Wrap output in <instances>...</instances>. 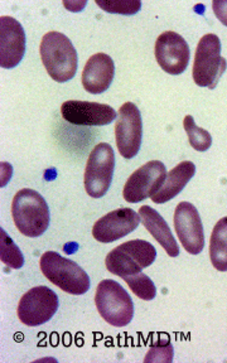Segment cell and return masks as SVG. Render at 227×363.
<instances>
[{
	"label": "cell",
	"mask_w": 227,
	"mask_h": 363,
	"mask_svg": "<svg viewBox=\"0 0 227 363\" xmlns=\"http://www.w3.org/2000/svg\"><path fill=\"white\" fill-rule=\"evenodd\" d=\"M0 257L1 262L11 269H21L24 264L21 250L3 228L0 230Z\"/></svg>",
	"instance_id": "obj_21"
},
{
	"label": "cell",
	"mask_w": 227,
	"mask_h": 363,
	"mask_svg": "<svg viewBox=\"0 0 227 363\" xmlns=\"http://www.w3.org/2000/svg\"><path fill=\"white\" fill-rule=\"evenodd\" d=\"M40 272L52 284L71 295L85 294L90 289V278L82 267L55 251L40 256Z\"/></svg>",
	"instance_id": "obj_3"
},
{
	"label": "cell",
	"mask_w": 227,
	"mask_h": 363,
	"mask_svg": "<svg viewBox=\"0 0 227 363\" xmlns=\"http://www.w3.org/2000/svg\"><path fill=\"white\" fill-rule=\"evenodd\" d=\"M175 228L183 249L199 255L204 247V225L199 211L189 202H181L175 211Z\"/></svg>",
	"instance_id": "obj_11"
},
{
	"label": "cell",
	"mask_w": 227,
	"mask_h": 363,
	"mask_svg": "<svg viewBox=\"0 0 227 363\" xmlns=\"http://www.w3.org/2000/svg\"><path fill=\"white\" fill-rule=\"evenodd\" d=\"M96 4L102 11L124 16L135 14L140 11L142 6L139 0H96Z\"/></svg>",
	"instance_id": "obj_23"
},
{
	"label": "cell",
	"mask_w": 227,
	"mask_h": 363,
	"mask_svg": "<svg viewBox=\"0 0 227 363\" xmlns=\"http://www.w3.org/2000/svg\"><path fill=\"white\" fill-rule=\"evenodd\" d=\"M210 259L216 270L227 272V217H222L211 233Z\"/></svg>",
	"instance_id": "obj_19"
},
{
	"label": "cell",
	"mask_w": 227,
	"mask_h": 363,
	"mask_svg": "<svg viewBox=\"0 0 227 363\" xmlns=\"http://www.w3.org/2000/svg\"><path fill=\"white\" fill-rule=\"evenodd\" d=\"M139 216L144 227L152 233V236L157 240V242H159L170 257H177L179 255V247L176 238L159 212L152 208L150 206H142L139 208Z\"/></svg>",
	"instance_id": "obj_17"
},
{
	"label": "cell",
	"mask_w": 227,
	"mask_h": 363,
	"mask_svg": "<svg viewBox=\"0 0 227 363\" xmlns=\"http://www.w3.org/2000/svg\"><path fill=\"white\" fill-rule=\"evenodd\" d=\"M184 130L187 133L191 147L197 152H206L212 145V136L207 130L197 126L192 115H187L183 120Z\"/></svg>",
	"instance_id": "obj_20"
},
{
	"label": "cell",
	"mask_w": 227,
	"mask_h": 363,
	"mask_svg": "<svg viewBox=\"0 0 227 363\" xmlns=\"http://www.w3.org/2000/svg\"><path fill=\"white\" fill-rule=\"evenodd\" d=\"M26 52V33L17 19L8 16L0 18V66L14 68L22 61Z\"/></svg>",
	"instance_id": "obj_15"
},
{
	"label": "cell",
	"mask_w": 227,
	"mask_h": 363,
	"mask_svg": "<svg viewBox=\"0 0 227 363\" xmlns=\"http://www.w3.org/2000/svg\"><path fill=\"white\" fill-rule=\"evenodd\" d=\"M144 361L145 362H172L173 361V346L170 345V340L158 342L150 347Z\"/></svg>",
	"instance_id": "obj_24"
},
{
	"label": "cell",
	"mask_w": 227,
	"mask_h": 363,
	"mask_svg": "<svg viewBox=\"0 0 227 363\" xmlns=\"http://www.w3.org/2000/svg\"><path fill=\"white\" fill-rule=\"evenodd\" d=\"M115 65L105 53H96L89 58L82 71V86L87 92L99 95L108 90L113 82Z\"/></svg>",
	"instance_id": "obj_16"
},
{
	"label": "cell",
	"mask_w": 227,
	"mask_h": 363,
	"mask_svg": "<svg viewBox=\"0 0 227 363\" xmlns=\"http://www.w3.org/2000/svg\"><path fill=\"white\" fill-rule=\"evenodd\" d=\"M140 222V216L131 208L111 211L95 222L92 236L99 242L110 244L133 233Z\"/></svg>",
	"instance_id": "obj_13"
},
{
	"label": "cell",
	"mask_w": 227,
	"mask_h": 363,
	"mask_svg": "<svg viewBox=\"0 0 227 363\" xmlns=\"http://www.w3.org/2000/svg\"><path fill=\"white\" fill-rule=\"evenodd\" d=\"M40 52L42 63L52 79L63 84L74 79L77 71V52L65 34L55 30L45 33Z\"/></svg>",
	"instance_id": "obj_1"
},
{
	"label": "cell",
	"mask_w": 227,
	"mask_h": 363,
	"mask_svg": "<svg viewBox=\"0 0 227 363\" xmlns=\"http://www.w3.org/2000/svg\"><path fill=\"white\" fill-rule=\"evenodd\" d=\"M58 309V296L47 286H35L23 295L18 304V318L24 325L47 323Z\"/></svg>",
	"instance_id": "obj_8"
},
{
	"label": "cell",
	"mask_w": 227,
	"mask_h": 363,
	"mask_svg": "<svg viewBox=\"0 0 227 363\" xmlns=\"http://www.w3.org/2000/svg\"><path fill=\"white\" fill-rule=\"evenodd\" d=\"M212 9L217 19L227 27V0H214Z\"/></svg>",
	"instance_id": "obj_25"
},
{
	"label": "cell",
	"mask_w": 227,
	"mask_h": 363,
	"mask_svg": "<svg viewBox=\"0 0 227 363\" xmlns=\"http://www.w3.org/2000/svg\"><path fill=\"white\" fill-rule=\"evenodd\" d=\"M126 284L129 285L131 291L142 301H153L157 295V288L154 285L152 279L145 274L139 272L135 275H131L124 278Z\"/></svg>",
	"instance_id": "obj_22"
},
{
	"label": "cell",
	"mask_w": 227,
	"mask_h": 363,
	"mask_svg": "<svg viewBox=\"0 0 227 363\" xmlns=\"http://www.w3.org/2000/svg\"><path fill=\"white\" fill-rule=\"evenodd\" d=\"M63 6L68 8V11H79L86 6V1H63Z\"/></svg>",
	"instance_id": "obj_26"
},
{
	"label": "cell",
	"mask_w": 227,
	"mask_h": 363,
	"mask_svg": "<svg viewBox=\"0 0 227 363\" xmlns=\"http://www.w3.org/2000/svg\"><path fill=\"white\" fill-rule=\"evenodd\" d=\"M226 68L227 61L221 56V40L216 34H206L199 40L194 55V84L214 90Z\"/></svg>",
	"instance_id": "obj_5"
},
{
	"label": "cell",
	"mask_w": 227,
	"mask_h": 363,
	"mask_svg": "<svg viewBox=\"0 0 227 363\" xmlns=\"http://www.w3.org/2000/svg\"><path fill=\"white\" fill-rule=\"evenodd\" d=\"M155 58L160 68L170 74H181L189 62V47L186 40L172 30L160 34L155 40Z\"/></svg>",
	"instance_id": "obj_12"
},
{
	"label": "cell",
	"mask_w": 227,
	"mask_h": 363,
	"mask_svg": "<svg viewBox=\"0 0 227 363\" xmlns=\"http://www.w3.org/2000/svg\"><path fill=\"white\" fill-rule=\"evenodd\" d=\"M143 121L139 108L133 102H125L119 108L115 125L116 145L121 157L131 159L139 153L142 145Z\"/></svg>",
	"instance_id": "obj_10"
},
{
	"label": "cell",
	"mask_w": 227,
	"mask_h": 363,
	"mask_svg": "<svg viewBox=\"0 0 227 363\" xmlns=\"http://www.w3.org/2000/svg\"><path fill=\"white\" fill-rule=\"evenodd\" d=\"M165 165L159 160H150L131 174L125 183L123 197L129 203L142 202L152 197L165 184Z\"/></svg>",
	"instance_id": "obj_9"
},
{
	"label": "cell",
	"mask_w": 227,
	"mask_h": 363,
	"mask_svg": "<svg viewBox=\"0 0 227 363\" xmlns=\"http://www.w3.org/2000/svg\"><path fill=\"white\" fill-rule=\"evenodd\" d=\"M194 173H196V165L193 164L192 162H188V160L182 162L168 172L165 184L158 192L154 193L150 199L154 203L157 204L170 202V199H175L183 191V188L187 186L188 182L192 179Z\"/></svg>",
	"instance_id": "obj_18"
},
{
	"label": "cell",
	"mask_w": 227,
	"mask_h": 363,
	"mask_svg": "<svg viewBox=\"0 0 227 363\" xmlns=\"http://www.w3.org/2000/svg\"><path fill=\"white\" fill-rule=\"evenodd\" d=\"M155 257L157 251L153 245L136 238L111 250L105 259V265L111 274L124 279L150 267Z\"/></svg>",
	"instance_id": "obj_4"
},
{
	"label": "cell",
	"mask_w": 227,
	"mask_h": 363,
	"mask_svg": "<svg viewBox=\"0 0 227 363\" xmlns=\"http://www.w3.org/2000/svg\"><path fill=\"white\" fill-rule=\"evenodd\" d=\"M13 221L19 233L27 238H38L50 225V210L45 199L31 188L21 189L11 202Z\"/></svg>",
	"instance_id": "obj_2"
},
{
	"label": "cell",
	"mask_w": 227,
	"mask_h": 363,
	"mask_svg": "<svg viewBox=\"0 0 227 363\" xmlns=\"http://www.w3.org/2000/svg\"><path fill=\"white\" fill-rule=\"evenodd\" d=\"M61 113L70 124L79 126H102L116 119V111L109 105L77 100L63 102Z\"/></svg>",
	"instance_id": "obj_14"
},
{
	"label": "cell",
	"mask_w": 227,
	"mask_h": 363,
	"mask_svg": "<svg viewBox=\"0 0 227 363\" xmlns=\"http://www.w3.org/2000/svg\"><path fill=\"white\" fill-rule=\"evenodd\" d=\"M115 169V154L108 143H100L91 150L86 164L85 189L92 199H101L110 188Z\"/></svg>",
	"instance_id": "obj_7"
},
{
	"label": "cell",
	"mask_w": 227,
	"mask_h": 363,
	"mask_svg": "<svg viewBox=\"0 0 227 363\" xmlns=\"http://www.w3.org/2000/svg\"><path fill=\"white\" fill-rule=\"evenodd\" d=\"M95 303L102 319L113 327H125L134 317V304L131 295L113 279H105L99 283Z\"/></svg>",
	"instance_id": "obj_6"
}]
</instances>
